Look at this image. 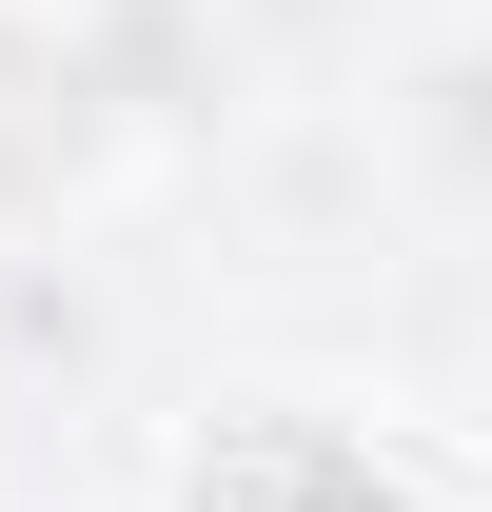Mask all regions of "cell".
Instances as JSON below:
<instances>
[{
	"label": "cell",
	"mask_w": 492,
	"mask_h": 512,
	"mask_svg": "<svg viewBox=\"0 0 492 512\" xmlns=\"http://www.w3.org/2000/svg\"><path fill=\"white\" fill-rule=\"evenodd\" d=\"M414 138L453 158V178H492V40H453L433 60V99H414Z\"/></svg>",
	"instance_id": "6da1fadb"
}]
</instances>
